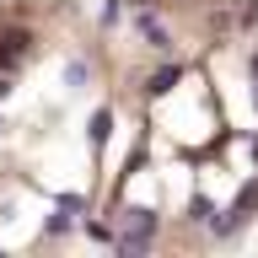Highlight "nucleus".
<instances>
[{
    "label": "nucleus",
    "mask_w": 258,
    "mask_h": 258,
    "mask_svg": "<svg viewBox=\"0 0 258 258\" xmlns=\"http://www.w3.org/2000/svg\"><path fill=\"white\" fill-rule=\"evenodd\" d=\"M151 237H156V210H145V205H129L118 210V221H113V247L118 253H145L151 247Z\"/></svg>",
    "instance_id": "nucleus-1"
},
{
    "label": "nucleus",
    "mask_w": 258,
    "mask_h": 258,
    "mask_svg": "<svg viewBox=\"0 0 258 258\" xmlns=\"http://www.w3.org/2000/svg\"><path fill=\"white\" fill-rule=\"evenodd\" d=\"M253 210H258V183H247V194H237V205H231V210L221 215V221H215V237H226V231H237V226L247 221Z\"/></svg>",
    "instance_id": "nucleus-2"
},
{
    "label": "nucleus",
    "mask_w": 258,
    "mask_h": 258,
    "mask_svg": "<svg viewBox=\"0 0 258 258\" xmlns=\"http://www.w3.org/2000/svg\"><path fill=\"white\" fill-rule=\"evenodd\" d=\"M27 32H6V38H0V70H11L16 59H27Z\"/></svg>",
    "instance_id": "nucleus-3"
},
{
    "label": "nucleus",
    "mask_w": 258,
    "mask_h": 258,
    "mask_svg": "<svg viewBox=\"0 0 258 258\" xmlns=\"http://www.w3.org/2000/svg\"><path fill=\"white\" fill-rule=\"evenodd\" d=\"M140 38H145L151 48H167V27H161L151 11H140Z\"/></svg>",
    "instance_id": "nucleus-4"
},
{
    "label": "nucleus",
    "mask_w": 258,
    "mask_h": 258,
    "mask_svg": "<svg viewBox=\"0 0 258 258\" xmlns=\"http://www.w3.org/2000/svg\"><path fill=\"white\" fill-rule=\"evenodd\" d=\"M177 76H183V70H177V64H161L156 76H151V86H145V92H151V97H161V92H172V81H177Z\"/></svg>",
    "instance_id": "nucleus-5"
},
{
    "label": "nucleus",
    "mask_w": 258,
    "mask_h": 258,
    "mask_svg": "<svg viewBox=\"0 0 258 258\" xmlns=\"http://www.w3.org/2000/svg\"><path fill=\"white\" fill-rule=\"evenodd\" d=\"M108 124H113V113L102 108V113L92 118V145H97V151H102V140H108Z\"/></svg>",
    "instance_id": "nucleus-6"
},
{
    "label": "nucleus",
    "mask_w": 258,
    "mask_h": 258,
    "mask_svg": "<svg viewBox=\"0 0 258 258\" xmlns=\"http://www.w3.org/2000/svg\"><path fill=\"white\" fill-rule=\"evenodd\" d=\"M86 76H92V70H86V59H76V64H64V81H70V86H86Z\"/></svg>",
    "instance_id": "nucleus-7"
},
{
    "label": "nucleus",
    "mask_w": 258,
    "mask_h": 258,
    "mask_svg": "<svg viewBox=\"0 0 258 258\" xmlns=\"http://www.w3.org/2000/svg\"><path fill=\"white\" fill-rule=\"evenodd\" d=\"M188 215H194V221H210V215H215V205H210L205 194H194V205H188Z\"/></svg>",
    "instance_id": "nucleus-8"
},
{
    "label": "nucleus",
    "mask_w": 258,
    "mask_h": 258,
    "mask_svg": "<svg viewBox=\"0 0 258 258\" xmlns=\"http://www.w3.org/2000/svg\"><path fill=\"white\" fill-rule=\"evenodd\" d=\"M6 92H11V70H0V97H6Z\"/></svg>",
    "instance_id": "nucleus-9"
},
{
    "label": "nucleus",
    "mask_w": 258,
    "mask_h": 258,
    "mask_svg": "<svg viewBox=\"0 0 258 258\" xmlns=\"http://www.w3.org/2000/svg\"><path fill=\"white\" fill-rule=\"evenodd\" d=\"M253 86H258V59H253Z\"/></svg>",
    "instance_id": "nucleus-10"
}]
</instances>
